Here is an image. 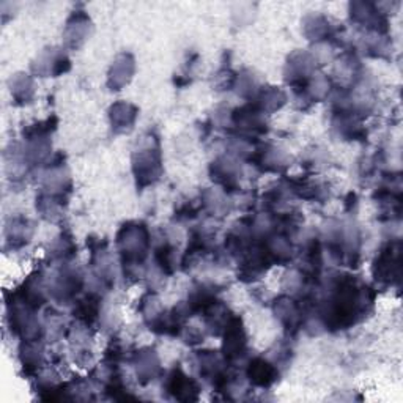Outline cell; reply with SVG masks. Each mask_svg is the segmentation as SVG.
<instances>
[{
	"label": "cell",
	"instance_id": "cell-1",
	"mask_svg": "<svg viewBox=\"0 0 403 403\" xmlns=\"http://www.w3.org/2000/svg\"><path fill=\"white\" fill-rule=\"evenodd\" d=\"M399 257L400 249L399 245H389L380 254L375 263V276L380 281H393V277H399Z\"/></svg>",
	"mask_w": 403,
	"mask_h": 403
},
{
	"label": "cell",
	"instance_id": "cell-2",
	"mask_svg": "<svg viewBox=\"0 0 403 403\" xmlns=\"http://www.w3.org/2000/svg\"><path fill=\"white\" fill-rule=\"evenodd\" d=\"M247 375L256 386L268 388L276 380V369L263 359H256L249 365Z\"/></svg>",
	"mask_w": 403,
	"mask_h": 403
},
{
	"label": "cell",
	"instance_id": "cell-3",
	"mask_svg": "<svg viewBox=\"0 0 403 403\" xmlns=\"http://www.w3.org/2000/svg\"><path fill=\"white\" fill-rule=\"evenodd\" d=\"M169 389L175 394L176 399H181L183 393L189 394L191 390H197V386H195V383L189 380L186 375H183L180 370H174L169 380ZM189 399H192V397L189 395Z\"/></svg>",
	"mask_w": 403,
	"mask_h": 403
}]
</instances>
